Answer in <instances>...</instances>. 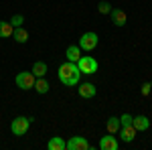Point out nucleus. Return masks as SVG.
Returning <instances> with one entry per match:
<instances>
[{
  "mask_svg": "<svg viewBox=\"0 0 152 150\" xmlns=\"http://www.w3.org/2000/svg\"><path fill=\"white\" fill-rule=\"evenodd\" d=\"M57 77L59 81L63 83V85H67V87H77L79 85V77H81V71L77 67V63H63V65H59L57 69Z\"/></svg>",
  "mask_w": 152,
  "mask_h": 150,
  "instance_id": "obj_1",
  "label": "nucleus"
},
{
  "mask_svg": "<svg viewBox=\"0 0 152 150\" xmlns=\"http://www.w3.org/2000/svg\"><path fill=\"white\" fill-rule=\"evenodd\" d=\"M33 118H24V116H16L10 124V132L14 136H24L28 132V126H31Z\"/></svg>",
  "mask_w": 152,
  "mask_h": 150,
  "instance_id": "obj_2",
  "label": "nucleus"
},
{
  "mask_svg": "<svg viewBox=\"0 0 152 150\" xmlns=\"http://www.w3.org/2000/svg\"><path fill=\"white\" fill-rule=\"evenodd\" d=\"M77 67H79V71L85 73V75H94V73H97V61H95L91 55H83V57H79V61H77Z\"/></svg>",
  "mask_w": 152,
  "mask_h": 150,
  "instance_id": "obj_3",
  "label": "nucleus"
},
{
  "mask_svg": "<svg viewBox=\"0 0 152 150\" xmlns=\"http://www.w3.org/2000/svg\"><path fill=\"white\" fill-rule=\"evenodd\" d=\"M97 41H99V37L97 33H83L81 39H79V49L81 51H94L95 47H97Z\"/></svg>",
  "mask_w": 152,
  "mask_h": 150,
  "instance_id": "obj_4",
  "label": "nucleus"
},
{
  "mask_svg": "<svg viewBox=\"0 0 152 150\" xmlns=\"http://www.w3.org/2000/svg\"><path fill=\"white\" fill-rule=\"evenodd\" d=\"M35 81H37V77L33 75V71H20L16 75V85L20 89H33L35 87Z\"/></svg>",
  "mask_w": 152,
  "mask_h": 150,
  "instance_id": "obj_5",
  "label": "nucleus"
},
{
  "mask_svg": "<svg viewBox=\"0 0 152 150\" xmlns=\"http://www.w3.org/2000/svg\"><path fill=\"white\" fill-rule=\"evenodd\" d=\"M67 150H94V146L83 136H71L67 140Z\"/></svg>",
  "mask_w": 152,
  "mask_h": 150,
  "instance_id": "obj_6",
  "label": "nucleus"
},
{
  "mask_svg": "<svg viewBox=\"0 0 152 150\" xmlns=\"http://www.w3.org/2000/svg\"><path fill=\"white\" fill-rule=\"evenodd\" d=\"M99 150H118V140L114 134L107 132V136H102L99 140Z\"/></svg>",
  "mask_w": 152,
  "mask_h": 150,
  "instance_id": "obj_7",
  "label": "nucleus"
},
{
  "mask_svg": "<svg viewBox=\"0 0 152 150\" xmlns=\"http://www.w3.org/2000/svg\"><path fill=\"white\" fill-rule=\"evenodd\" d=\"M110 16H112V23L116 24V26H124V24L128 23V16H126V12L122 10V8H112Z\"/></svg>",
  "mask_w": 152,
  "mask_h": 150,
  "instance_id": "obj_8",
  "label": "nucleus"
},
{
  "mask_svg": "<svg viewBox=\"0 0 152 150\" xmlns=\"http://www.w3.org/2000/svg\"><path fill=\"white\" fill-rule=\"evenodd\" d=\"M77 93L81 97H85V100H91L97 93V87H95L94 83H81V85H77Z\"/></svg>",
  "mask_w": 152,
  "mask_h": 150,
  "instance_id": "obj_9",
  "label": "nucleus"
},
{
  "mask_svg": "<svg viewBox=\"0 0 152 150\" xmlns=\"http://www.w3.org/2000/svg\"><path fill=\"white\" fill-rule=\"evenodd\" d=\"M132 126L136 128V132H146L150 128V120L146 116H134L132 118Z\"/></svg>",
  "mask_w": 152,
  "mask_h": 150,
  "instance_id": "obj_10",
  "label": "nucleus"
},
{
  "mask_svg": "<svg viewBox=\"0 0 152 150\" xmlns=\"http://www.w3.org/2000/svg\"><path fill=\"white\" fill-rule=\"evenodd\" d=\"M118 134H120V138L124 140V142H132V140L136 138V128L132 126H122L120 130H118Z\"/></svg>",
  "mask_w": 152,
  "mask_h": 150,
  "instance_id": "obj_11",
  "label": "nucleus"
},
{
  "mask_svg": "<svg viewBox=\"0 0 152 150\" xmlns=\"http://www.w3.org/2000/svg\"><path fill=\"white\" fill-rule=\"evenodd\" d=\"M65 57H67V61H71V63H77V61H79V57H81V49H79V45H71V47H67V51H65Z\"/></svg>",
  "mask_w": 152,
  "mask_h": 150,
  "instance_id": "obj_12",
  "label": "nucleus"
},
{
  "mask_svg": "<svg viewBox=\"0 0 152 150\" xmlns=\"http://www.w3.org/2000/svg\"><path fill=\"white\" fill-rule=\"evenodd\" d=\"M47 148L49 150H67V142L61 138V136H53V138L49 140Z\"/></svg>",
  "mask_w": 152,
  "mask_h": 150,
  "instance_id": "obj_13",
  "label": "nucleus"
},
{
  "mask_svg": "<svg viewBox=\"0 0 152 150\" xmlns=\"http://www.w3.org/2000/svg\"><path fill=\"white\" fill-rule=\"evenodd\" d=\"M47 71H49V67H47L45 61H37V63H33V75H35V77H45Z\"/></svg>",
  "mask_w": 152,
  "mask_h": 150,
  "instance_id": "obj_14",
  "label": "nucleus"
},
{
  "mask_svg": "<svg viewBox=\"0 0 152 150\" xmlns=\"http://www.w3.org/2000/svg\"><path fill=\"white\" fill-rule=\"evenodd\" d=\"M12 39H14L16 43H20V45H23V43L28 41V33L24 31L23 26H16V29H14V33H12Z\"/></svg>",
  "mask_w": 152,
  "mask_h": 150,
  "instance_id": "obj_15",
  "label": "nucleus"
},
{
  "mask_svg": "<svg viewBox=\"0 0 152 150\" xmlns=\"http://www.w3.org/2000/svg\"><path fill=\"white\" fill-rule=\"evenodd\" d=\"M105 128H107V132H110V134H118V130L122 128V124H120V118H116V116L107 118V124H105Z\"/></svg>",
  "mask_w": 152,
  "mask_h": 150,
  "instance_id": "obj_16",
  "label": "nucleus"
},
{
  "mask_svg": "<svg viewBox=\"0 0 152 150\" xmlns=\"http://www.w3.org/2000/svg\"><path fill=\"white\" fill-rule=\"evenodd\" d=\"M12 33H14V26L10 24V20H8V23L0 20V37H2V39H10Z\"/></svg>",
  "mask_w": 152,
  "mask_h": 150,
  "instance_id": "obj_17",
  "label": "nucleus"
},
{
  "mask_svg": "<svg viewBox=\"0 0 152 150\" xmlns=\"http://www.w3.org/2000/svg\"><path fill=\"white\" fill-rule=\"evenodd\" d=\"M49 87H51V85H49V81L45 79V77H37V81H35V89H37V93H41V95H43V93H47V91H49Z\"/></svg>",
  "mask_w": 152,
  "mask_h": 150,
  "instance_id": "obj_18",
  "label": "nucleus"
},
{
  "mask_svg": "<svg viewBox=\"0 0 152 150\" xmlns=\"http://www.w3.org/2000/svg\"><path fill=\"white\" fill-rule=\"evenodd\" d=\"M97 10L102 12V14H110V10H112V4H110V2H105V0H102V2L97 4Z\"/></svg>",
  "mask_w": 152,
  "mask_h": 150,
  "instance_id": "obj_19",
  "label": "nucleus"
},
{
  "mask_svg": "<svg viewBox=\"0 0 152 150\" xmlns=\"http://www.w3.org/2000/svg\"><path fill=\"white\" fill-rule=\"evenodd\" d=\"M23 23H24V16H23V14H14V16L10 18V24L14 26V29H16V26H23Z\"/></svg>",
  "mask_w": 152,
  "mask_h": 150,
  "instance_id": "obj_20",
  "label": "nucleus"
},
{
  "mask_svg": "<svg viewBox=\"0 0 152 150\" xmlns=\"http://www.w3.org/2000/svg\"><path fill=\"white\" fill-rule=\"evenodd\" d=\"M132 118H134V116H130V114L120 116V124H122V126H130V124H132Z\"/></svg>",
  "mask_w": 152,
  "mask_h": 150,
  "instance_id": "obj_21",
  "label": "nucleus"
},
{
  "mask_svg": "<svg viewBox=\"0 0 152 150\" xmlns=\"http://www.w3.org/2000/svg\"><path fill=\"white\" fill-rule=\"evenodd\" d=\"M140 91H142V95H150V91H152V85H150V83H144Z\"/></svg>",
  "mask_w": 152,
  "mask_h": 150,
  "instance_id": "obj_22",
  "label": "nucleus"
}]
</instances>
